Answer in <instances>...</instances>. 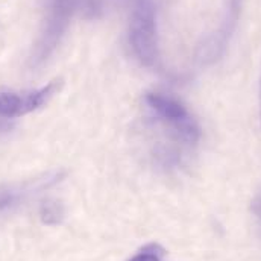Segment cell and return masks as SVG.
<instances>
[{
  "instance_id": "5",
  "label": "cell",
  "mask_w": 261,
  "mask_h": 261,
  "mask_svg": "<svg viewBox=\"0 0 261 261\" xmlns=\"http://www.w3.org/2000/svg\"><path fill=\"white\" fill-rule=\"evenodd\" d=\"M146 102L160 117L170 122L172 125L190 117L186 107L169 96H163L160 93H147Z\"/></svg>"
},
{
  "instance_id": "2",
  "label": "cell",
  "mask_w": 261,
  "mask_h": 261,
  "mask_svg": "<svg viewBox=\"0 0 261 261\" xmlns=\"http://www.w3.org/2000/svg\"><path fill=\"white\" fill-rule=\"evenodd\" d=\"M243 3L245 0H226L225 2V11L222 15V21L219 24V29L214 34L208 35L205 41L197 47V60L202 64L214 63L223 55L237 28Z\"/></svg>"
},
{
  "instance_id": "7",
  "label": "cell",
  "mask_w": 261,
  "mask_h": 261,
  "mask_svg": "<svg viewBox=\"0 0 261 261\" xmlns=\"http://www.w3.org/2000/svg\"><path fill=\"white\" fill-rule=\"evenodd\" d=\"M163 255H164L163 248H160L158 245H150V246H146L140 254L132 257L129 261H160Z\"/></svg>"
},
{
  "instance_id": "4",
  "label": "cell",
  "mask_w": 261,
  "mask_h": 261,
  "mask_svg": "<svg viewBox=\"0 0 261 261\" xmlns=\"http://www.w3.org/2000/svg\"><path fill=\"white\" fill-rule=\"evenodd\" d=\"M63 87V79H54L47 85L29 91V93H14L0 91V117L14 119L32 113L47 103Z\"/></svg>"
},
{
  "instance_id": "8",
  "label": "cell",
  "mask_w": 261,
  "mask_h": 261,
  "mask_svg": "<svg viewBox=\"0 0 261 261\" xmlns=\"http://www.w3.org/2000/svg\"><path fill=\"white\" fill-rule=\"evenodd\" d=\"M11 129V123L6 122L3 117H0V132H6V130Z\"/></svg>"
},
{
  "instance_id": "3",
  "label": "cell",
  "mask_w": 261,
  "mask_h": 261,
  "mask_svg": "<svg viewBox=\"0 0 261 261\" xmlns=\"http://www.w3.org/2000/svg\"><path fill=\"white\" fill-rule=\"evenodd\" d=\"M82 3V0H52L44 21V29L38 41L35 52V61H43L60 43V38L65 32L68 21L74 9Z\"/></svg>"
},
{
  "instance_id": "1",
  "label": "cell",
  "mask_w": 261,
  "mask_h": 261,
  "mask_svg": "<svg viewBox=\"0 0 261 261\" xmlns=\"http://www.w3.org/2000/svg\"><path fill=\"white\" fill-rule=\"evenodd\" d=\"M129 41L138 61L152 67L158 61L156 11L153 0H132Z\"/></svg>"
},
{
  "instance_id": "6",
  "label": "cell",
  "mask_w": 261,
  "mask_h": 261,
  "mask_svg": "<svg viewBox=\"0 0 261 261\" xmlns=\"http://www.w3.org/2000/svg\"><path fill=\"white\" fill-rule=\"evenodd\" d=\"M63 206L60 202L57 200H47L41 205V210H40V216H41V220L46 223V225H57L61 222L63 219Z\"/></svg>"
},
{
  "instance_id": "9",
  "label": "cell",
  "mask_w": 261,
  "mask_h": 261,
  "mask_svg": "<svg viewBox=\"0 0 261 261\" xmlns=\"http://www.w3.org/2000/svg\"><path fill=\"white\" fill-rule=\"evenodd\" d=\"M260 126H261V79H260Z\"/></svg>"
}]
</instances>
